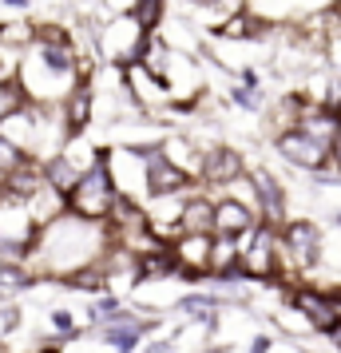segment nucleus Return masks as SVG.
<instances>
[{
    "label": "nucleus",
    "mask_w": 341,
    "mask_h": 353,
    "mask_svg": "<svg viewBox=\"0 0 341 353\" xmlns=\"http://www.w3.org/2000/svg\"><path fill=\"white\" fill-rule=\"evenodd\" d=\"M112 246V230L107 223H92V219H76L60 210L52 223L40 226L36 234V250L28 258V270L36 278H68L80 266H92L103 258V250Z\"/></svg>",
    "instance_id": "f257e3e1"
},
{
    "label": "nucleus",
    "mask_w": 341,
    "mask_h": 353,
    "mask_svg": "<svg viewBox=\"0 0 341 353\" xmlns=\"http://www.w3.org/2000/svg\"><path fill=\"white\" fill-rule=\"evenodd\" d=\"M17 76L24 83V92L32 96V103H60L68 96V88L80 76H87L80 64V52H76V40H72V28L40 20L32 48L20 56Z\"/></svg>",
    "instance_id": "f03ea898"
},
{
    "label": "nucleus",
    "mask_w": 341,
    "mask_h": 353,
    "mask_svg": "<svg viewBox=\"0 0 341 353\" xmlns=\"http://www.w3.org/2000/svg\"><path fill=\"white\" fill-rule=\"evenodd\" d=\"M115 199H119V191H115V179H112V171H107V147H99L96 163H92V167L80 175V183L68 191L64 210H68V214H76V219L107 223Z\"/></svg>",
    "instance_id": "7ed1b4c3"
},
{
    "label": "nucleus",
    "mask_w": 341,
    "mask_h": 353,
    "mask_svg": "<svg viewBox=\"0 0 341 353\" xmlns=\"http://www.w3.org/2000/svg\"><path fill=\"white\" fill-rule=\"evenodd\" d=\"M147 44V28L131 12H115L103 24H96V48H99V64L112 68H127L143 56Z\"/></svg>",
    "instance_id": "20e7f679"
},
{
    "label": "nucleus",
    "mask_w": 341,
    "mask_h": 353,
    "mask_svg": "<svg viewBox=\"0 0 341 353\" xmlns=\"http://www.w3.org/2000/svg\"><path fill=\"white\" fill-rule=\"evenodd\" d=\"M238 246H242L246 278H254V282H270V278H278V266H282V254H278V226L258 223L250 234L238 239Z\"/></svg>",
    "instance_id": "39448f33"
},
{
    "label": "nucleus",
    "mask_w": 341,
    "mask_h": 353,
    "mask_svg": "<svg viewBox=\"0 0 341 353\" xmlns=\"http://www.w3.org/2000/svg\"><path fill=\"white\" fill-rule=\"evenodd\" d=\"M278 254L286 258L293 270H309L322 258V230L309 219H286L278 226Z\"/></svg>",
    "instance_id": "423d86ee"
},
{
    "label": "nucleus",
    "mask_w": 341,
    "mask_h": 353,
    "mask_svg": "<svg viewBox=\"0 0 341 353\" xmlns=\"http://www.w3.org/2000/svg\"><path fill=\"white\" fill-rule=\"evenodd\" d=\"M198 183L195 171L179 167L175 159L163 155V147H147V199H159V194H191Z\"/></svg>",
    "instance_id": "0eeeda50"
},
{
    "label": "nucleus",
    "mask_w": 341,
    "mask_h": 353,
    "mask_svg": "<svg viewBox=\"0 0 341 353\" xmlns=\"http://www.w3.org/2000/svg\"><path fill=\"white\" fill-rule=\"evenodd\" d=\"M107 171L115 179V191L131 199H147V147H107Z\"/></svg>",
    "instance_id": "6e6552de"
},
{
    "label": "nucleus",
    "mask_w": 341,
    "mask_h": 353,
    "mask_svg": "<svg viewBox=\"0 0 341 353\" xmlns=\"http://www.w3.org/2000/svg\"><path fill=\"white\" fill-rule=\"evenodd\" d=\"M56 108H60V119H64L68 139H76V135H92V128H96V80H92V72L72 83L68 96L60 99Z\"/></svg>",
    "instance_id": "1a4fd4ad"
},
{
    "label": "nucleus",
    "mask_w": 341,
    "mask_h": 353,
    "mask_svg": "<svg viewBox=\"0 0 341 353\" xmlns=\"http://www.w3.org/2000/svg\"><path fill=\"white\" fill-rule=\"evenodd\" d=\"M278 155L286 163H293V167H302V171H322V167H329V159H333V151H329V143H322V139H313L309 131L302 128H290V131H278Z\"/></svg>",
    "instance_id": "9d476101"
},
{
    "label": "nucleus",
    "mask_w": 341,
    "mask_h": 353,
    "mask_svg": "<svg viewBox=\"0 0 341 353\" xmlns=\"http://www.w3.org/2000/svg\"><path fill=\"white\" fill-rule=\"evenodd\" d=\"M246 175V163L234 147H223V143H211L198 159V183L207 191H227L230 183H238Z\"/></svg>",
    "instance_id": "9b49d317"
},
{
    "label": "nucleus",
    "mask_w": 341,
    "mask_h": 353,
    "mask_svg": "<svg viewBox=\"0 0 341 353\" xmlns=\"http://www.w3.org/2000/svg\"><path fill=\"white\" fill-rule=\"evenodd\" d=\"M123 83H127L131 99H135L147 115H159L163 108L171 103V88H167V80H163V76H155L143 60H135V64L123 68Z\"/></svg>",
    "instance_id": "f8f14e48"
},
{
    "label": "nucleus",
    "mask_w": 341,
    "mask_h": 353,
    "mask_svg": "<svg viewBox=\"0 0 341 353\" xmlns=\"http://www.w3.org/2000/svg\"><path fill=\"white\" fill-rule=\"evenodd\" d=\"M175 246V258H179V270H183V282L198 286L207 274H211V246H214V234H191L183 230L171 239Z\"/></svg>",
    "instance_id": "ddd939ff"
},
{
    "label": "nucleus",
    "mask_w": 341,
    "mask_h": 353,
    "mask_svg": "<svg viewBox=\"0 0 341 353\" xmlns=\"http://www.w3.org/2000/svg\"><path fill=\"white\" fill-rule=\"evenodd\" d=\"M258 223H262V214L250 199H238V194H218V199H214V234L242 239V234H250Z\"/></svg>",
    "instance_id": "4468645a"
},
{
    "label": "nucleus",
    "mask_w": 341,
    "mask_h": 353,
    "mask_svg": "<svg viewBox=\"0 0 341 353\" xmlns=\"http://www.w3.org/2000/svg\"><path fill=\"white\" fill-rule=\"evenodd\" d=\"M293 310L318 334H333L341 325V305L333 302V294H322V290H293Z\"/></svg>",
    "instance_id": "2eb2a0df"
},
{
    "label": "nucleus",
    "mask_w": 341,
    "mask_h": 353,
    "mask_svg": "<svg viewBox=\"0 0 341 353\" xmlns=\"http://www.w3.org/2000/svg\"><path fill=\"white\" fill-rule=\"evenodd\" d=\"M250 187H254V203H258L262 223H270V226L286 223V191H282V183L270 171L258 167V171H250Z\"/></svg>",
    "instance_id": "dca6fc26"
},
{
    "label": "nucleus",
    "mask_w": 341,
    "mask_h": 353,
    "mask_svg": "<svg viewBox=\"0 0 341 353\" xmlns=\"http://www.w3.org/2000/svg\"><path fill=\"white\" fill-rule=\"evenodd\" d=\"M183 230H191V234H214V194L207 187H195V191L183 199L179 234Z\"/></svg>",
    "instance_id": "f3484780"
},
{
    "label": "nucleus",
    "mask_w": 341,
    "mask_h": 353,
    "mask_svg": "<svg viewBox=\"0 0 341 353\" xmlns=\"http://www.w3.org/2000/svg\"><path fill=\"white\" fill-rule=\"evenodd\" d=\"M44 187H48V179H44V159H24L17 171H8V179H4V199L28 203V199H36Z\"/></svg>",
    "instance_id": "a211bd4d"
},
{
    "label": "nucleus",
    "mask_w": 341,
    "mask_h": 353,
    "mask_svg": "<svg viewBox=\"0 0 341 353\" xmlns=\"http://www.w3.org/2000/svg\"><path fill=\"white\" fill-rule=\"evenodd\" d=\"M80 175H83V167L72 159L68 151H56V155H48V159H44V179H48V187L56 194H64V199H68V191L80 183Z\"/></svg>",
    "instance_id": "6ab92c4d"
},
{
    "label": "nucleus",
    "mask_w": 341,
    "mask_h": 353,
    "mask_svg": "<svg viewBox=\"0 0 341 353\" xmlns=\"http://www.w3.org/2000/svg\"><path fill=\"white\" fill-rule=\"evenodd\" d=\"M36 28H40V24H32V20H0V48L24 56V52L32 48Z\"/></svg>",
    "instance_id": "aec40b11"
},
{
    "label": "nucleus",
    "mask_w": 341,
    "mask_h": 353,
    "mask_svg": "<svg viewBox=\"0 0 341 353\" xmlns=\"http://www.w3.org/2000/svg\"><path fill=\"white\" fill-rule=\"evenodd\" d=\"M171 4L175 0H135V8H131V17L143 24L147 32H159L167 17H171Z\"/></svg>",
    "instance_id": "412c9836"
},
{
    "label": "nucleus",
    "mask_w": 341,
    "mask_h": 353,
    "mask_svg": "<svg viewBox=\"0 0 341 353\" xmlns=\"http://www.w3.org/2000/svg\"><path fill=\"white\" fill-rule=\"evenodd\" d=\"M28 103H32V96L24 92L20 76H4V80H0V119L17 115L20 108H28Z\"/></svg>",
    "instance_id": "4be33fe9"
},
{
    "label": "nucleus",
    "mask_w": 341,
    "mask_h": 353,
    "mask_svg": "<svg viewBox=\"0 0 341 353\" xmlns=\"http://www.w3.org/2000/svg\"><path fill=\"white\" fill-rule=\"evenodd\" d=\"M20 325H24V310L17 305V298H8V302H0V337L4 341H12Z\"/></svg>",
    "instance_id": "5701e85b"
},
{
    "label": "nucleus",
    "mask_w": 341,
    "mask_h": 353,
    "mask_svg": "<svg viewBox=\"0 0 341 353\" xmlns=\"http://www.w3.org/2000/svg\"><path fill=\"white\" fill-rule=\"evenodd\" d=\"M24 159H36V155H28L24 147H17L12 139H8V135H0V171L8 175V171H17Z\"/></svg>",
    "instance_id": "b1692460"
},
{
    "label": "nucleus",
    "mask_w": 341,
    "mask_h": 353,
    "mask_svg": "<svg viewBox=\"0 0 341 353\" xmlns=\"http://www.w3.org/2000/svg\"><path fill=\"white\" fill-rule=\"evenodd\" d=\"M139 353H175V334H147L143 345H139Z\"/></svg>",
    "instance_id": "393cba45"
},
{
    "label": "nucleus",
    "mask_w": 341,
    "mask_h": 353,
    "mask_svg": "<svg viewBox=\"0 0 341 353\" xmlns=\"http://www.w3.org/2000/svg\"><path fill=\"white\" fill-rule=\"evenodd\" d=\"M99 8H103L107 17H115V12H131V8H135V0H99Z\"/></svg>",
    "instance_id": "a878e982"
},
{
    "label": "nucleus",
    "mask_w": 341,
    "mask_h": 353,
    "mask_svg": "<svg viewBox=\"0 0 341 353\" xmlns=\"http://www.w3.org/2000/svg\"><path fill=\"white\" fill-rule=\"evenodd\" d=\"M270 345H274V341H270V337H266V334L250 337V353H270Z\"/></svg>",
    "instance_id": "bb28decb"
},
{
    "label": "nucleus",
    "mask_w": 341,
    "mask_h": 353,
    "mask_svg": "<svg viewBox=\"0 0 341 353\" xmlns=\"http://www.w3.org/2000/svg\"><path fill=\"white\" fill-rule=\"evenodd\" d=\"M4 8H12V12H28L32 8V0H0Z\"/></svg>",
    "instance_id": "cd10ccee"
},
{
    "label": "nucleus",
    "mask_w": 341,
    "mask_h": 353,
    "mask_svg": "<svg viewBox=\"0 0 341 353\" xmlns=\"http://www.w3.org/2000/svg\"><path fill=\"white\" fill-rule=\"evenodd\" d=\"M329 151H333V163L341 167V128H338V135H333V143H329Z\"/></svg>",
    "instance_id": "c85d7f7f"
},
{
    "label": "nucleus",
    "mask_w": 341,
    "mask_h": 353,
    "mask_svg": "<svg viewBox=\"0 0 341 353\" xmlns=\"http://www.w3.org/2000/svg\"><path fill=\"white\" fill-rule=\"evenodd\" d=\"M198 353H230V350H227V345H218V341H211V345H203Z\"/></svg>",
    "instance_id": "c756f323"
},
{
    "label": "nucleus",
    "mask_w": 341,
    "mask_h": 353,
    "mask_svg": "<svg viewBox=\"0 0 341 353\" xmlns=\"http://www.w3.org/2000/svg\"><path fill=\"white\" fill-rule=\"evenodd\" d=\"M203 4H211V0H183V8H203Z\"/></svg>",
    "instance_id": "7c9ffc66"
},
{
    "label": "nucleus",
    "mask_w": 341,
    "mask_h": 353,
    "mask_svg": "<svg viewBox=\"0 0 341 353\" xmlns=\"http://www.w3.org/2000/svg\"><path fill=\"white\" fill-rule=\"evenodd\" d=\"M329 108H333V112H338V119H341V96L333 99V103H329Z\"/></svg>",
    "instance_id": "2f4dec72"
},
{
    "label": "nucleus",
    "mask_w": 341,
    "mask_h": 353,
    "mask_svg": "<svg viewBox=\"0 0 341 353\" xmlns=\"http://www.w3.org/2000/svg\"><path fill=\"white\" fill-rule=\"evenodd\" d=\"M333 337H338V345H341V325H338V330H333Z\"/></svg>",
    "instance_id": "473e14b6"
},
{
    "label": "nucleus",
    "mask_w": 341,
    "mask_h": 353,
    "mask_svg": "<svg viewBox=\"0 0 341 353\" xmlns=\"http://www.w3.org/2000/svg\"><path fill=\"white\" fill-rule=\"evenodd\" d=\"M338 24H341V0H338Z\"/></svg>",
    "instance_id": "72a5a7b5"
}]
</instances>
